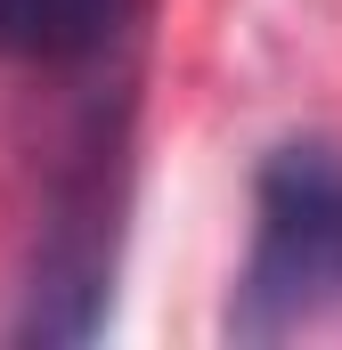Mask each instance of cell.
Segmentation results:
<instances>
[{
  "label": "cell",
  "mask_w": 342,
  "mask_h": 350,
  "mask_svg": "<svg viewBox=\"0 0 342 350\" xmlns=\"http://www.w3.org/2000/svg\"><path fill=\"white\" fill-rule=\"evenodd\" d=\"M342 310V147L293 139L253 179V253L228 301L237 342H285Z\"/></svg>",
  "instance_id": "1"
},
{
  "label": "cell",
  "mask_w": 342,
  "mask_h": 350,
  "mask_svg": "<svg viewBox=\"0 0 342 350\" xmlns=\"http://www.w3.org/2000/svg\"><path fill=\"white\" fill-rule=\"evenodd\" d=\"M90 220L98 212H66L49 228L33 293H25V318H16L25 342H82V334H98V318H106V269L114 261H106V237Z\"/></svg>",
  "instance_id": "2"
},
{
  "label": "cell",
  "mask_w": 342,
  "mask_h": 350,
  "mask_svg": "<svg viewBox=\"0 0 342 350\" xmlns=\"http://www.w3.org/2000/svg\"><path fill=\"white\" fill-rule=\"evenodd\" d=\"M131 0H0V57L16 66H74L122 33Z\"/></svg>",
  "instance_id": "3"
}]
</instances>
